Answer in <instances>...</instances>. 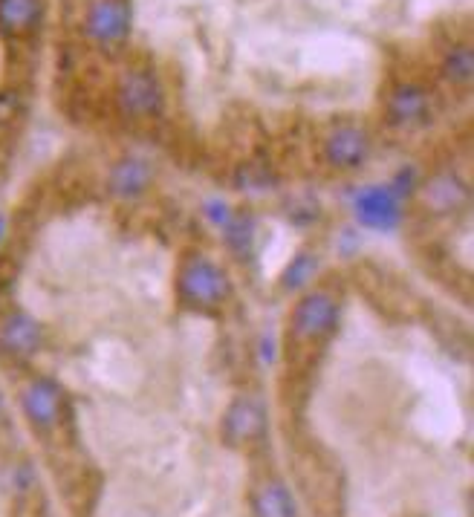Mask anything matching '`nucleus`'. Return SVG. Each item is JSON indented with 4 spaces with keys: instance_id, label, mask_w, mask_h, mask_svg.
Segmentation results:
<instances>
[{
    "instance_id": "9",
    "label": "nucleus",
    "mask_w": 474,
    "mask_h": 517,
    "mask_svg": "<svg viewBox=\"0 0 474 517\" xmlns=\"http://www.w3.org/2000/svg\"><path fill=\"white\" fill-rule=\"evenodd\" d=\"M21 405H24V414L27 419L38 428V431H53L55 425L61 422L64 414V396L61 388L50 382V379H35L29 382L24 396H21Z\"/></svg>"
},
{
    "instance_id": "6",
    "label": "nucleus",
    "mask_w": 474,
    "mask_h": 517,
    "mask_svg": "<svg viewBox=\"0 0 474 517\" xmlns=\"http://www.w3.org/2000/svg\"><path fill=\"white\" fill-rule=\"evenodd\" d=\"M353 211L362 226L373 232H391L402 220V203L391 185H368L356 194Z\"/></svg>"
},
{
    "instance_id": "3",
    "label": "nucleus",
    "mask_w": 474,
    "mask_h": 517,
    "mask_svg": "<svg viewBox=\"0 0 474 517\" xmlns=\"http://www.w3.org/2000/svg\"><path fill=\"white\" fill-rule=\"evenodd\" d=\"M116 104L128 119H151L162 113L165 93L154 70L131 67L116 81Z\"/></svg>"
},
{
    "instance_id": "7",
    "label": "nucleus",
    "mask_w": 474,
    "mask_h": 517,
    "mask_svg": "<svg viewBox=\"0 0 474 517\" xmlns=\"http://www.w3.org/2000/svg\"><path fill=\"white\" fill-rule=\"evenodd\" d=\"M370 156V136L356 125H339L330 130L324 139V159L339 168V171H353L362 168Z\"/></svg>"
},
{
    "instance_id": "10",
    "label": "nucleus",
    "mask_w": 474,
    "mask_h": 517,
    "mask_svg": "<svg viewBox=\"0 0 474 517\" xmlns=\"http://www.w3.org/2000/svg\"><path fill=\"white\" fill-rule=\"evenodd\" d=\"M422 206L428 208L431 214L437 217H448V214H457L469 206V185L460 180L457 174H434L431 180L422 185L420 191Z\"/></svg>"
},
{
    "instance_id": "8",
    "label": "nucleus",
    "mask_w": 474,
    "mask_h": 517,
    "mask_svg": "<svg viewBox=\"0 0 474 517\" xmlns=\"http://www.w3.org/2000/svg\"><path fill=\"white\" fill-rule=\"evenodd\" d=\"M385 113H388V122L394 128L425 125V119L431 116V93L420 84H414V81H402L391 90Z\"/></svg>"
},
{
    "instance_id": "17",
    "label": "nucleus",
    "mask_w": 474,
    "mask_h": 517,
    "mask_svg": "<svg viewBox=\"0 0 474 517\" xmlns=\"http://www.w3.org/2000/svg\"><path fill=\"white\" fill-rule=\"evenodd\" d=\"M316 269H318V258L307 255V252H301V255L287 266V272H284V286H287V289H301V286H307L310 284V278L316 275Z\"/></svg>"
},
{
    "instance_id": "5",
    "label": "nucleus",
    "mask_w": 474,
    "mask_h": 517,
    "mask_svg": "<svg viewBox=\"0 0 474 517\" xmlns=\"http://www.w3.org/2000/svg\"><path fill=\"white\" fill-rule=\"evenodd\" d=\"M266 425H269V419H266L264 402L255 396H237L223 414L220 434H223V442L232 448H249L264 440Z\"/></svg>"
},
{
    "instance_id": "1",
    "label": "nucleus",
    "mask_w": 474,
    "mask_h": 517,
    "mask_svg": "<svg viewBox=\"0 0 474 517\" xmlns=\"http://www.w3.org/2000/svg\"><path fill=\"white\" fill-rule=\"evenodd\" d=\"M232 284L229 275L214 263V260L194 255L183 260L177 272V298L188 310H217L229 301Z\"/></svg>"
},
{
    "instance_id": "2",
    "label": "nucleus",
    "mask_w": 474,
    "mask_h": 517,
    "mask_svg": "<svg viewBox=\"0 0 474 517\" xmlns=\"http://www.w3.org/2000/svg\"><path fill=\"white\" fill-rule=\"evenodd\" d=\"M342 321V307L333 292L327 289H310L298 298L290 315V336L295 344L316 347L327 338L336 336Z\"/></svg>"
},
{
    "instance_id": "12",
    "label": "nucleus",
    "mask_w": 474,
    "mask_h": 517,
    "mask_svg": "<svg viewBox=\"0 0 474 517\" xmlns=\"http://www.w3.org/2000/svg\"><path fill=\"white\" fill-rule=\"evenodd\" d=\"M44 18V0H0V32L6 38H27Z\"/></svg>"
},
{
    "instance_id": "14",
    "label": "nucleus",
    "mask_w": 474,
    "mask_h": 517,
    "mask_svg": "<svg viewBox=\"0 0 474 517\" xmlns=\"http://www.w3.org/2000/svg\"><path fill=\"white\" fill-rule=\"evenodd\" d=\"M252 517H298L295 497L281 480H264L252 489Z\"/></svg>"
},
{
    "instance_id": "19",
    "label": "nucleus",
    "mask_w": 474,
    "mask_h": 517,
    "mask_svg": "<svg viewBox=\"0 0 474 517\" xmlns=\"http://www.w3.org/2000/svg\"><path fill=\"white\" fill-rule=\"evenodd\" d=\"M0 232H3V220H0Z\"/></svg>"
},
{
    "instance_id": "13",
    "label": "nucleus",
    "mask_w": 474,
    "mask_h": 517,
    "mask_svg": "<svg viewBox=\"0 0 474 517\" xmlns=\"http://www.w3.org/2000/svg\"><path fill=\"white\" fill-rule=\"evenodd\" d=\"M110 191L122 200H133L139 194H145V188L151 185V165L139 156H125L113 165L110 171Z\"/></svg>"
},
{
    "instance_id": "15",
    "label": "nucleus",
    "mask_w": 474,
    "mask_h": 517,
    "mask_svg": "<svg viewBox=\"0 0 474 517\" xmlns=\"http://www.w3.org/2000/svg\"><path fill=\"white\" fill-rule=\"evenodd\" d=\"M443 76L454 87H469L474 78V52L469 44H457L443 58Z\"/></svg>"
},
{
    "instance_id": "16",
    "label": "nucleus",
    "mask_w": 474,
    "mask_h": 517,
    "mask_svg": "<svg viewBox=\"0 0 474 517\" xmlns=\"http://www.w3.org/2000/svg\"><path fill=\"white\" fill-rule=\"evenodd\" d=\"M252 237H255V223L246 214H232L226 220V243L235 249L237 255H246L252 249Z\"/></svg>"
},
{
    "instance_id": "11",
    "label": "nucleus",
    "mask_w": 474,
    "mask_h": 517,
    "mask_svg": "<svg viewBox=\"0 0 474 517\" xmlns=\"http://www.w3.org/2000/svg\"><path fill=\"white\" fill-rule=\"evenodd\" d=\"M41 347V327L38 321L27 312H12L3 324H0V350L9 359L27 362L38 353Z\"/></svg>"
},
{
    "instance_id": "4",
    "label": "nucleus",
    "mask_w": 474,
    "mask_h": 517,
    "mask_svg": "<svg viewBox=\"0 0 474 517\" xmlns=\"http://www.w3.org/2000/svg\"><path fill=\"white\" fill-rule=\"evenodd\" d=\"M131 0H90L84 15V35L102 47H116L131 35Z\"/></svg>"
},
{
    "instance_id": "18",
    "label": "nucleus",
    "mask_w": 474,
    "mask_h": 517,
    "mask_svg": "<svg viewBox=\"0 0 474 517\" xmlns=\"http://www.w3.org/2000/svg\"><path fill=\"white\" fill-rule=\"evenodd\" d=\"M21 116H24V104H21V99H18L15 93H0V139L9 136L12 130L18 128Z\"/></svg>"
}]
</instances>
